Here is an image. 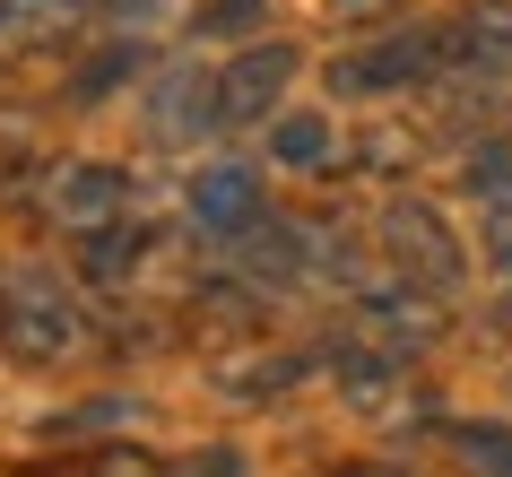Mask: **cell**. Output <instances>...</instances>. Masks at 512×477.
I'll use <instances>...</instances> for the list:
<instances>
[{"instance_id":"21","label":"cell","mask_w":512,"mask_h":477,"mask_svg":"<svg viewBox=\"0 0 512 477\" xmlns=\"http://www.w3.org/2000/svg\"><path fill=\"white\" fill-rule=\"evenodd\" d=\"M339 477H408V469H374V460H356V469H339Z\"/></svg>"},{"instance_id":"16","label":"cell","mask_w":512,"mask_h":477,"mask_svg":"<svg viewBox=\"0 0 512 477\" xmlns=\"http://www.w3.org/2000/svg\"><path fill=\"white\" fill-rule=\"evenodd\" d=\"M70 477H183V469H165L157 451H131V443H113V451H96V460H79Z\"/></svg>"},{"instance_id":"20","label":"cell","mask_w":512,"mask_h":477,"mask_svg":"<svg viewBox=\"0 0 512 477\" xmlns=\"http://www.w3.org/2000/svg\"><path fill=\"white\" fill-rule=\"evenodd\" d=\"M330 9H339V18H382L391 0H330Z\"/></svg>"},{"instance_id":"15","label":"cell","mask_w":512,"mask_h":477,"mask_svg":"<svg viewBox=\"0 0 512 477\" xmlns=\"http://www.w3.org/2000/svg\"><path fill=\"white\" fill-rule=\"evenodd\" d=\"M131 70H139V53H131V44H105V53L87 61L79 79H70V96H79V105H96V96H113V87L131 79Z\"/></svg>"},{"instance_id":"1","label":"cell","mask_w":512,"mask_h":477,"mask_svg":"<svg viewBox=\"0 0 512 477\" xmlns=\"http://www.w3.org/2000/svg\"><path fill=\"white\" fill-rule=\"evenodd\" d=\"M0 339L18 347L27 365H61V356L87 347V313L53 269H9V287H0Z\"/></svg>"},{"instance_id":"3","label":"cell","mask_w":512,"mask_h":477,"mask_svg":"<svg viewBox=\"0 0 512 477\" xmlns=\"http://www.w3.org/2000/svg\"><path fill=\"white\" fill-rule=\"evenodd\" d=\"M443 339V304L426 287H408V278H374V287L356 295V347H374L391 365H408L417 347Z\"/></svg>"},{"instance_id":"13","label":"cell","mask_w":512,"mask_h":477,"mask_svg":"<svg viewBox=\"0 0 512 477\" xmlns=\"http://www.w3.org/2000/svg\"><path fill=\"white\" fill-rule=\"evenodd\" d=\"M469 191H478V209H512V139L469 157Z\"/></svg>"},{"instance_id":"4","label":"cell","mask_w":512,"mask_h":477,"mask_svg":"<svg viewBox=\"0 0 512 477\" xmlns=\"http://www.w3.org/2000/svg\"><path fill=\"white\" fill-rule=\"evenodd\" d=\"M382 243H391V261H400L408 287H460V235L443 226V209L391 200L382 209Z\"/></svg>"},{"instance_id":"17","label":"cell","mask_w":512,"mask_h":477,"mask_svg":"<svg viewBox=\"0 0 512 477\" xmlns=\"http://www.w3.org/2000/svg\"><path fill=\"white\" fill-rule=\"evenodd\" d=\"M304 356H261V365H226V382L235 391H278V382H296Z\"/></svg>"},{"instance_id":"12","label":"cell","mask_w":512,"mask_h":477,"mask_svg":"<svg viewBox=\"0 0 512 477\" xmlns=\"http://www.w3.org/2000/svg\"><path fill=\"white\" fill-rule=\"evenodd\" d=\"M452 460L469 477H512V425H452Z\"/></svg>"},{"instance_id":"14","label":"cell","mask_w":512,"mask_h":477,"mask_svg":"<svg viewBox=\"0 0 512 477\" xmlns=\"http://www.w3.org/2000/svg\"><path fill=\"white\" fill-rule=\"evenodd\" d=\"M139 252H148V243H139L131 226H122V235H105V243H87V278H96V287H131Z\"/></svg>"},{"instance_id":"11","label":"cell","mask_w":512,"mask_h":477,"mask_svg":"<svg viewBox=\"0 0 512 477\" xmlns=\"http://www.w3.org/2000/svg\"><path fill=\"white\" fill-rule=\"evenodd\" d=\"M270 157L296 165V174H322V165L339 157V139H330L322 113H278V122H270Z\"/></svg>"},{"instance_id":"7","label":"cell","mask_w":512,"mask_h":477,"mask_svg":"<svg viewBox=\"0 0 512 477\" xmlns=\"http://www.w3.org/2000/svg\"><path fill=\"white\" fill-rule=\"evenodd\" d=\"M183 209L200 235H252L261 226V174L252 165H200L183 191Z\"/></svg>"},{"instance_id":"9","label":"cell","mask_w":512,"mask_h":477,"mask_svg":"<svg viewBox=\"0 0 512 477\" xmlns=\"http://www.w3.org/2000/svg\"><path fill=\"white\" fill-rule=\"evenodd\" d=\"M148 122H157V139H200L217 122V70H209V79H200V70H165Z\"/></svg>"},{"instance_id":"8","label":"cell","mask_w":512,"mask_h":477,"mask_svg":"<svg viewBox=\"0 0 512 477\" xmlns=\"http://www.w3.org/2000/svg\"><path fill=\"white\" fill-rule=\"evenodd\" d=\"M443 61L469 70V79H512V9L504 0H478V9L443 35Z\"/></svg>"},{"instance_id":"10","label":"cell","mask_w":512,"mask_h":477,"mask_svg":"<svg viewBox=\"0 0 512 477\" xmlns=\"http://www.w3.org/2000/svg\"><path fill=\"white\" fill-rule=\"evenodd\" d=\"M79 27V0H0V53H44Z\"/></svg>"},{"instance_id":"18","label":"cell","mask_w":512,"mask_h":477,"mask_svg":"<svg viewBox=\"0 0 512 477\" xmlns=\"http://www.w3.org/2000/svg\"><path fill=\"white\" fill-rule=\"evenodd\" d=\"M478 235H486V261L512 278V209H478Z\"/></svg>"},{"instance_id":"5","label":"cell","mask_w":512,"mask_h":477,"mask_svg":"<svg viewBox=\"0 0 512 477\" xmlns=\"http://www.w3.org/2000/svg\"><path fill=\"white\" fill-rule=\"evenodd\" d=\"M434 61H443V35L400 27V35H382V44H356V53H339V61H330V87H339V96H391V87L426 79Z\"/></svg>"},{"instance_id":"2","label":"cell","mask_w":512,"mask_h":477,"mask_svg":"<svg viewBox=\"0 0 512 477\" xmlns=\"http://www.w3.org/2000/svg\"><path fill=\"white\" fill-rule=\"evenodd\" d=\"M44 217H53L61 235L79 243H105L131 226V174L122 165H96V157H70L44 174Z\"/></svg>"},{"instance_id":"6","label":"cell","mask_w":512,"mask_h":477,"mask_svg":"<svg viewBox=\"0 0 512 477\" xmlns=\"http://www.w3.org/2000/svg\"><path fill=\"white\" fill-rule=\"evenodd\" d=\"M296 79V44H243L226 70H217V122L243 131V122H270L278 96Z\"/></svg>"},{"instance_id":"19","label":"cell","mask_w":512,"mask_h":477,"mask_svg":"<svg viewBox=\"0 0 512 477\" xmlns=\"http://www.w3.org/2000/svg\"><path fill=\"white\" fill-rule=\"evenodd\" d=\"M261 9H270V0H217V9H209V35H226V27H252Z\"/></svg>"}]
</instances>
